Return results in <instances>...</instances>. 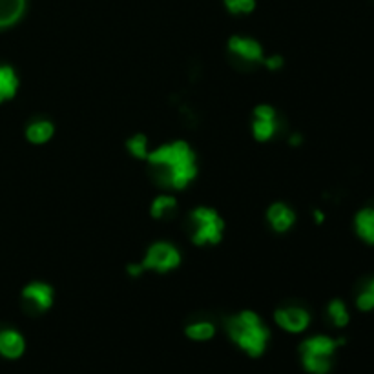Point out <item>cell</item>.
<instances>
[{
  "label": "cell",
  "instance_id": "3957f363",
  "mask_svg": "<svg viewBox=\"0 0 374 374\" xmlns=\"http://www.w3.org/2000/svg\"><path fill=\"white\" fill-rule=\"evenodd\" d=\"M345 343V338L330 336H312L300 345L301 365L310 374H329L332 369V359L338 347Z\"/></svg>",
  "mask_w": 374,
  "mask_h": 374
},
{
  "label": "cell",
  "instance_id": "7a4b0ae2",
  "mask_svg": "<svg viewBox=\"0 0 374 374\" xmlns=\"http://www.w3.org/2000/svg\"><path fill=\"white\" fill-rule=\"evenodd\" d=\"M225 329H227L228 338L250 358H260L271 340L269 327L252 310H241V312L227 318Z\"/></svg>",
  "mask_w": 374,
  "mask_h": 374
},
{
  "label": "cell",
  "instance_id": "7402d4cb",
  "mask_svg": "<svg viewBox=\"0 0 374 374\" xmlns=\"http://www.w3.org/2000/svg\"><path fill=\"white\" fill-rule=\"evenodd\" d=\"M283 65H285V60H283L281 55H271V57L263 59V66L266 69H271V71H278V69L283 68Z\"/></svg>",
  "mask_w": 374,
  "mask_h": 374
},
{
  "label": "cell",
  "instance_id": "4fadbf2b",
  "mask_svg": "<svg viewBox=\"0 0 374 374\" xmlns=\"http://www.w3.org/2000/svg\"><path fill=\"white\" fill-rule=\"evenodd\" d=\"M355 230L362 241L374 245V207H365L356 214Z\"/></svg>",
  "mask_w": 374,
  "mask_h": 374
},
{
  "label": "cell",
  "instance_id": "30bf717a",
  "mask_svg": "<svg viewBox=\"0 0 374 374\" xmlns=\"http://www.w3.org/2000/svg\"><path fill=\"white\" fill-rule=\"evenodd\" d=\"M266 221H269L272 230L283 234V232L291 230V228L294 227L296 214L285 203H274V205H271L269 210H266Z\"/></svg>",
  "mask_w": 374,
  "mask_h": 374
},
{
  "label": "cell",
  "instance_id": "8992f818",
  "mask_svg": "<svg viewBox=\"0 0 374 374\" xmlns=\"http://www.w3.org/2000/svg\"><path fill=\"white\" fill-rule=\"evenodd\" d=\"M228 53H230L234 65L241 66V68H256V66L263 65V59H265L263 46L256 39L241 37V35L228 39Z\"/></svg>",
  "mask_w": 374,
  "mask_h": 374
},
{
  "label": "cell",
  "instance_id": "5bb4252c",
  "mask_svg": "<svg viewBox=\"0 0 374 374\" xmlns=\"http://www.w3.org/2000/svg\"><path fill=\"white\" fill-rule=\"evenodd\" d=\"M53 133L55 126L48 119H37V121L28 124V128H26V137L33 144L48 143L49 139L53 137Z\"/></svg>",
  "mask_w": 374,
  "mask_h": 374
},
{
  "label": "cell",
  "instance_id": "e0dca14e",
  "mask_svg": "<svg viewBox=\"0 0 374 374\" xmlns=\"http://www.w3.org/2000/svg\"><path fill=\"white\" fill-rule=\"evenodd\" d=\"M356 307L362 312L374 310V274L371 278L362 280V283L356 289Z\"/></svg>",
  "mask_w": 374,
  "mask_h": 374
},
{
  "label": "cell",
  "instance_id": "44dd1931",
  "mask_svg": "<svg viewBox=\"0 0 374 374\" xmlns=\"http://www.w3.org/2000/svg\"><path fill=\"white\" fill-rule=\"evenodd\" d=\"M223 4L232 15H248L256 8V0H223Z\"/></svg>",
  "mask_w": 374,
  "mask_h": 374
},
{
  "label": "cell",
  "instance_id": "8fae6325",
  "mask_svg": "<svg viewBox=\"0 0 374 374\" xmlns=\"http://www.w3.org/2000/svg\"><path fill=\"white\" fill-rule=\"evenodd\" d=\"M26 340L15 329L0 330V356L8 359H17L24 355Z\"/></svg>",
  "mask_w": 374,
  "mask_h": 374
},
{
  "label": "cell",
  "instance_id": "6da1fadb",
  "mask_svg": "<svg viewBox=\"0 0 374 374\" xmlns=\"http://www.w3.org/2000/svg\"><path fill=\"white\" fill-rule=\"evenodd\" d=\"M146 161L150 178L161 188L182 190L197 176L196 153L185 141H173L152 150Z\"/></svg>",
  "mask_w": 374,
  "mask_h": 374
},
{
  "label": "cell",
  "instance_id": "d6986e66",
  "mask_svg": "<svg viewBox=\"0 0 374 374\" xmlns=\"http://www.w3.org/2000/svg\"><path fill=\"white\" fill-rule=\"evenodd\" d=\"M327 318L330 320V323L338 329H343L349 323L350 316L349 310H347V305H345L341 300H332L327 305Z\"/></svg>",
  "mask_w": 374,
  "mask_h": 374
},
{
  "label": "cell",
  "instance_id": "9c48e42d",
  "mask_svg": "<svg viewBox=\"0 0 374 374\" xmlns=\"http://www.w3.org/2000/svg\"><path fill=\"white\" fill-rule=\"evenodd\" d=\"M53 289L48 285V283H42V281H33L30 285L24 287L22 291V301L24 305L35 312V314H40V312H46L49 307L53 305Z\"/></svg>",
  "mask_w": 374,
  "mask_h": 374
},
{
  "label": "cell",
  "instance_id": "ffe728a7",
  "mask_svg": "<svg viewBox=\"0 0 374 374\" xmlns=\"http://www.w3.org/2000/svg\"><path fill=\"white\" fill-rule=\"evenodd\" d=\"M126 148H128V152L135 159H146L148 153H150V150H148V139L143 133H135L133 137H130L126 141Z\"/></svg>",
  "mask_w": 374,
  "mask_h": 374
},
{
  "label": "cell",
  "instance_id": "277c9868",
  "mask_svg": "<svg viewBox=\"0 0 374 374\" xmlns=\"http://www.w3.org/2000/svg\"><path fill=\"white\" fill-rule=\"evenodd\" d=\"M225 221L214 208L199 207L188 216V236L197 246L217 245L223 239Z\"/></svg>",
  "mask_w": 374,
  "mask_h": 374
},
{
  "label": "cell",
  "instance_id": "52a82bcc",
  "mask_svg": "<svg viewBox=\"0 0 374 374\" xmlns=\"http://www.w3.org/2000/svg\"><path fill=\"white\" fill-rule=\"evenodd\" d=\"M281 130V121L278 112L271 104H260L254 110V121H252V135L260 143H266L272 137H276Z\"/></svg>",
  "mask_w": 374,
  "mask_h": 374
},
{
  "label": "cell",
  "instance_id": "7c38bea8",
  "mask_svg": "<svg viewBox=\"0 0 374 374\" xmlns=\"http://www.w3.org/2000/svg\"><path fill=\"white\" fill-rule=\"evenodd\" d=\"M26 11V0H0V30L15 26Z\"/></svg>",
  "mask_w": 374,
  "mask_h": 374
},
{
  "label": "cell",
  "instance_id": "ba28073f",
  "mask_svg": "<svg viewBox=\"0 0 374 374\" xmlns=\"http://www.w3.org/2000/svg\"><path fill=\"white\" fill-rule=\"evenodd\" d=\"M274 321L280 329L291 334H300L310 325V312L305 307L285 305L274 310Z\"/></svg>",
  "mask_w": 374,
  "mask_h": 374
},
{
  "label": "cell",
  "instance_id": "9a60e30c",
  "mask_svg": "<svg viewBox=\"0 0 374 374\" xmlns=\"http://www.w3.org/2000/svg\"><path fill=\"white\" fill-rule=\"evenodd\" d=\"M150 214H152L153 219H158V221H168V219H172V217L178 214V201H176V197L167 196V194L155 197L152 207H150Z\"/></svg>",
  "mask_w": 374,
  "mask_h": 374
},
{
  "label": "cell",
  "instance_id": "2e32d148",
  "mask_svg": "<svg viewBox=\"0 0 374 374\" xmlns=\"http://www.w3.org/2000/svg\"><path fill=\"white\" fill-rule=\"evenodd\" d=\"M17 90H19V77L15 69L10 66H0V103L15 97Z\"/></svg>",
  "mask_w": 374,
  "mask_h": 374
},
{
  "label": "cell",
  "instance_id": "5b68a950",
  "mask_svg": "<svg viewBox=\"0 0 374 374\" xmlns=\"http://www.w3.org/2000/svg\"><path fill=\"white\" fill-rule=\"evenodd\" d=\"M181 263V254L173 245L164 241L153 243L150 248L144 254L143 261L139 263L143 272L153 271L159 272V274H167V272L173 271L176 266H179Z\"/></svg>",
  "mask_w": 374,
  "mask_h": 374
},
{
  "label": "cell",
  "instance_id": "ac0fdd59",
  "mask_svg": "<svg viewBox=\"0 0 374 374\" xmlns=\"http://www.w3.org/2000/svg\"><path fill=\"white\" fill-rule=\"evenodd\" d=\"M185 334L194 341H208L216 336V325L208 320H199L188 323Z\"/></svg>",
  "mask_w": 374,
  "mask_h": 374
},
{
  "label": "cell",
  "instance_id": "603a6c76",
  "mask_svg": "<svg viewBox=\"0 0 374 374\" xmlns=\"http://www.w3.org/2000/svg\"><path fill=\"white\" fill-rule=\"evenodd\" d=\"M289 141H291L292 146H300V144L303 143V137H301L300 133H294V135H291V139H289Z\"/></svg>",
  "mask_w": 374,
  "mask_h": 374
},
{
  "label": "cell",
  "instance_id": "cb8c5ba5",
  "mask_svg": "<svg viewBox=\"0 0 374 374\" xmlns=\"http://www.w3.org/2000/svg\"><path fill=\"white\" fill-rule=\"evenodd\" d=\"M314 221L316 223L323 221V212H321V210H314Z\"/></svg>",
  "mask_w": 374,
  "mask_h": 374
}]
</instances>
